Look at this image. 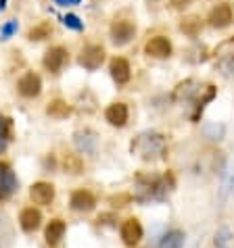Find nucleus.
<instances>
[{
    "label": "nucleus",
    "instance_id": "obj_18",
    "mask_svg": "<svg viewBox=\"0 0 234 248\" xmlns=\"http://www.w3.org/2000/svg\"><path fill=\"white\" fill-rule=\"evenodd\" d=\"M11 140H13V121L9 117L0 115V155H4Z\"/></svg>",
    "mask_w": 234,
    "mask_h": 248
},
{
    "label": "nucleus",
    "instance_id": "obj_6",
    "mask_svg": "<svg viewBox=\"0 0 234 248\" xmlns=\"http://www.w3.org/2000/svg\"><path fill=\"white\" fill-rule=\"evenodd\" d=\"M30 198L33 204L38 206H48L54 201V186L48 182H36L30 188Z\"/></svg>",
    "mask_w": 234,
    "mask_h": 248
},
{
    "label": "nucleus",
    "instance_id": "obj_16",
    "mask_svg": "<svg viewBox=\"0 0 234 248\" xmlns=\"http://www.w3.org/2000/svg\"><path fill=\"white\" fill-rule=\"evenodd\" d=\"M109 71H111V78L117 81V84H126L130 81V63L121 57H115L109 65Z\"/></svg>",
    "mask_w": 234,
    "mask_h": 248
},
{
    "label": "nucleus",
    "instance_id": "obj_5",
    "mask_svg": "<svg viewBox=\"0 0 234 248\" xmlns=\"http://www.w3.org/2000/svg\"><path fill=\"white\" fill-rule=\"evenodd\" d=\"M102 61H105V48L99 46V44L86 46L80 54V65L84 69H88V71H96V69L102 65Z\"/></svg>",
    "mask_w": 234,
    "mask_h": 248
},
{
    "label": "nucleus",
    "instance_id": "obj_28",
    "mask_svg": "<svg viewBox=\"0 0 234 248\" xmlns=\"http://www.w3.org/2000/svg\"><path fill=\"white\" fill-rule=\"evenodd\" d=\"M130 201H132V196L130 194H119V196H111V204L113 206H126Z\"/></svg>",
    "mask_w": 234,
    "mask_h": 248
},
{
    "label": "nucleus",
    "instance_id": "obj_7",
    "mask_svg": "<svg viewBox=\"0 0 234 248\" xmlns=\"http://www.w3.org/2000/svg\"><path fill=\"white\" fill-rule=\"evenodd\" d=\"M136 33V27L132 21H126V19H119V21H115L111 25V40L115 46H123L128 44L130 40L134 38Z\"/></svg>",
    "mask_w": 234,
    "mask_h": 248
},
{
    "label": "nucleus",
    "instance_id": "obj_31",
    "mask_svg": "<svg viewBox=\"0 0 234 248\" xmlns=\"http://www.w3.org/2000/svg\"><path fill=\"white\" fill-rule=\"evenodd\" d=\"M80 0H57V4H63V6H67V4H78Z\"/></svg>",
    "mask_w": 234,
    "mask_h": 248
},
{
    "label": "nucleus",
    "instance_id": "obj_27",
    "mask_svg": "<svg viewBox=\"0 0 234 248\" xmlns=\"http://www.w3.org/2000/svg\"><path fill=\"white\" fill-rule=\"evenodd\" d=\"M63 23H65L67 27H71V30H75V31H80L82 27H84V25H82V21H80V19L75 17V15H67V17L63 19Z\"/></svg>",
    "mask_w": 234,
    "mask_h": 248
},
{
    "label": "nucleus",
    "instance_id": "obj_19",
    "mask_svg": "<svg viewBox=\"0 0 234 248\" xmlns=\"http://www.w3.org/2000/svg\"><path fill=\"white\" fill-rule=\"evenodd\" d=\"M46 113L52 117V119H67V117L71 115V107L67 105L65 100H52L50 105L46 107Z\"/></svg>",
    "mask_w": 234,
    "mask_h": 248
},
{
    "label": "nucleus",
    "instance_id": "obj_10",
    "mask_svg": "<svg viewBox=\"0 0 234 248\" xmlns=\"http://www.w3.org/2000/svg\"><path fill=\"white\" fill-rule=\"evenodd\" d=\"M42 225V213L33 206H27L19 213V227L25 232V233H33L38 227Z\"/></svg>",
    "mask_w": 234,
    "mask_h": 248
},
{
    "label": "nucleus",
    "instance_id": "obj_4",
    "mask_svg": "<svg viewBox=\"0 0 234 248\" xmlns=\"http://www.w3.org/2000/svg\"><path fill=\"white\" fill-rule=\"evenodd\" d=\"M119 233H121L123 244L132 248V246H138V244H140V240H142V236H144V230H142V223L138 221V219H136V217H130V219H126V221L121 223Z\"/></svg>",
    "mask_w": 234,
    "mask_h": 248
},
{
    "label": "nucleus",
    "instance_id": "obj_15",
    "mask_svg": "<svg viewBox=\"0 0 234 248\" xmlns=\"http://www.w3.org/2000/svg\"><path fill=\"white\" fill-rule=\"evenodd\" d=\"M65 232H67V225H65L63 219H50V221L46 223V230H44V240H46V244L57 246L61 240H63Z\"/></svg>",
    "mask_w": 234,
    "mask_h": 248
},
{
    "label": "nucleus",
    "instance_id": "obj_9",
    "mask_svg": "<svg viewBox=\"0 0 234 248\" xmlns=\"http://www.w3.org/2000/svg\"><path fill=\"white\" fill-rule=\"evenodd\" d=\"M17 90L21 96H25V98H36L40 90H42V79H40V75H36V73H25L23 78L19 79Z\"/></svg>",
    "mask_w": 234,
    "mask_h": 248
},
{
    "label": "nucleus",
    "instance_id": "obj_17",
    "mask_svg": "<svg viewBox=\"0 0 234 248\" xmlns=\"http://www.w3.org/2000/svg\"><path fill=\"white\" fill-rule=\"evenodd\" d=\"M184 240H186V236H184L182 230H169V232H165L161 236L159 248H182Z\"/></svg>",
    "mask_w": 234,
    "mask_h": 248
},
{
    "label": "nucleus",
    "instance_id": "obj_14",
    "mask_svg": "<svg viewBox=\"0 0 234 248\" xmlns=\"http://www.w3.org/2000/svg\"><path fill=\"white\" fill-rule=\"evenodd\" d=\"M209 25L211 27H217V30H222V27H228L232 23V9L230 4H217L216 9L209 13Z\"/></svg>",
    "mask_w": 234,
    "mask_h": 248
},
{
    "label": "nucleus",
    "instance_id": "obj_25",
    "mask_svg": "<svg viewBox=\"0 0 234 248\" xmlns=\"http://www.w3.org/2000/svg\"><path fill=\"white\" fill-rule=\"evenodd\" d=\"M228 242H230V232L224 227V230H219L216 233V246L217 248H226V246H228Z\"/></svg>",
    "mask_w": 234,
    "mask_h": 248
},
{
    "label": "nucleus",
    "instance_id": "obj_1",
    "mask_svg": "<svg viewBox=\"0 0 234 248\" xmlns=\"http://www.w3.org/2000/svg\"><path fill=\"white\" fill-rule=\"evenodd\" d=\"M174 190V177L165 175H136V194L134 201L149 202V201H163L167 192Z\"/></svg>",
    "mask_w": 234,
    "mask_h": 248
},
{
    "label": "nucleus",
    "instance_id": "obj_23",
    "mask_svg": "<svg viewBox=\"0 0 234 248\" xmlns=\"http://www.w3.org/2000/svg\"><path fill=\"white\" fill-rule=\"evenodd\" d=\"M219 69H222L226 75H234V52H230L228 57H224L219 61Z\"/></svg>",
    "mask_w": 234,
    "mask_h": 248
},
{
    "label": "nucleus",
    "instance_id": "obj_22",
    "mask_svg": "<svg viewBox=\"0 0 234 248\" xmlns=\"http://www.w3.org/2000/svg\"><path fill=\"white\" fill-rule=\"evenodd\" d=\"M52 33V27H50V23H38L36 27H32L30 31H27V38L30 40H44V38H48Z\"/></svg>",
    "mask_w": 234,
    "mask_h": 248
},
{
    "label": "nucleus",
    "instance_id": "obj_24",
    "mask_svg": "<svg viewBox=\"0 0 234 248\" xmlns=\"http://www.w3.org/2000/svg\"><path fill=\"white\" fill-rule=\"evenodd\" d=\"M180 30L184 31V33H188V36H197V31H199V19H188V21H184L182 25H180Z\"/></svg>",
    "mask_w": 234,
    "mask_h": 248
},
{
    "label": "nucleus",
    "instance_id": "obj_13",
    "mask_svg": "<svg viewBox=\"0 0 234 248\" xmlns=\"http://www.w3.org/2000/svg\"><path fill=\"white\" fill-rule=\"evenodd\" d=\"M105 119L115 127H123L128 123V105L126 102H113L107 107Z\"/></svg>",
    "mask_w": 234,
    "mask_h": 248
},
{
    "label": "nucleus",
    "instance_id": "obj_20",
    "mask_svg": "<svg viewBox=\"0 0 234 248\" xmlns=\"http://www.w3.org/2000/svg\"><path fill=\"white\" fill-rule=\"evenodd\" d=\"M13 242V227L4 213H0V248H9Z\"/></svg>",
    "mask_w": 234,
    "mask_h": 248
},
{
    "label": "nucleus",
    "instance_id": "obj_21",
    "mask_svg": "<svg viewBox=\"0 0 234 248\" xmlns=\"http://www.w3.org/2000/svg\"><path fill=\"white\" fill-rule=\"evenodd\" d=\"M63 167H65V171H69V173L78 175V173H82V169H84V161H82L80 155L67 153V155L63 156Z\"/></svg>",
    "mask_w": 234,
    "mask_h": 248
},
{
    "label": "nucleus",
    "instance_id": "obj_29",
    "mask_svg": "<svg viewBox=\"0 0 234 248\" xmlns=\"http://www.w3.org/2000/svg\"><path fill=\"white\" fill-rule=\"evenodd\" d=\"M169 2H171V6H174V9L182 11V9H186V6L192 2V0H169Z\"/></svg>",
    "mask_w": 234,
    "mask_h": 248
},
{
    "label": "nucleus",
    "instance_id": "obj_8",
    "mask_svg": "<svg viewBox=\"0 0 234 248\" xmlns=\"http://www.w3.org/2000/svg\"><path fill=\"white\" fill-rule=\"evenodd\" d=\"M69 206L78 213H90L96 206V198L90 190H75L69 198Z\"/></svg>",
    "mask_w": 234,
    "mask_h": 248
},
{
    "label": "nucleus",
    "instance_id": "obj_3",
    "mask_svg": "<svg viewBox=\"0 0 234 248\" xmlns=\"http://www.w3.org/2000/svg\"><path fill=\"white\" fill-rule=\"evenodd\" d=\"M17 188H19V182H17L15 171H13L9 163L0 161V201L11 198L17 192Z\"/></svg>",
    "mask_w": 234,
    "mask_h": 248
},
{
    "label": "nucleus",
    "instance_id": "obj_11",
    "mask_svg": "<svg viewBox=\"0 0 234 248\" xmlns=\"http://www.w3.org/2000/svg\"><path fill=\"white\" fill-rule=\"evenodd\" d=\"M144 52L149 54V57H153V59H165V57H169L171 54V42L167 38H163V36H155V38H150L147 44H144Z\"/></svg>",
    "mask_w": 234,
    "mask_h": 248
},
{
    "label": "nucleus",
    "instance_id": "obj_26",
    "mask_svg": "<svg viewBox=\"0 0 234 248\" xmlns=\"http://www.w3.org/2000/svg\"><path fill=\"white\" fill-rule=\"evenodd\" d=\"M15 31H17V21H15V19H11L9 23H4L2 31H0V40H9Z\"/></svg>",
    "mask_w": 234,
    "mask_h": 248
},
{
    "label": "nucleus",
    "instance_id": "obj_12",
    "mask_svg": "<svg viewBox=\"0 0 234 248\" xmlns=\"http://www.w3.org/2000/svg\"><path fill=\"white\" fill-rule=\"evenodd\" d=\"M65 61H67V50L63 46H54V48H50V50H46L42 63L50 73H59L61 69H63Z\"/></svg>",
    "mask_w": 234,
    "mask_h": 248
},
{
    "label": "nucleus",
    "instance_id": "obj_2",
    "mask_svg": "<svg viewBox=\"0 0 234 248\" xmlns=\"http://www.w3.org/2000/svg\"><path fill=\"white\" fill-rule=\"evenodd\" d=\"M132 153H136L144 161H161L167 156V142L161 134L147 132L132 142Z\"/></svg>",
    "mask_w": 234,
    "mask_h": 248
},
{
    "label": "nucleus",
    "instance_id": "obj_30",
    "mask_svg": "<svg viewBox=\"0 0 234 248\" xmlns=\"http://www.w3.org/2000/svg\"><path fill=\"white\" fill-rule=\"evenodd\" d=\"M226 190H228V192H234V171L230 173V180H228V184H226Z\"/></svg>",
    "mask_w": 234,
    "mask_h": 248
}]
</instances>
